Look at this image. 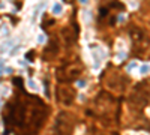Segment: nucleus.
I'll list each match as a JSON object with an SVG mask.
<instances>
[{
    "instance_id": "1",
    "label": "nucleus",
    "mask_w": 150,
    "mask_h": 135,
    "mask_svg": "<svg viewBox=\"0 0 150 135\" xmlns=\"http://www.w3.org/2000/svg\"><path fill=\"white\" fill-rule=\"evenodd\" d=\"M48 114V108L36 96L20 93L11 101L3 111V122L9 131L17 135H33L38 134Z\"/></svg>"
},
{
    "instance_id": "2",
    "label": "nucleus",
    "mask_w": 150,
    "mask_h": 135,
    "mask_svg": "<svg viewBox=\"0 0 150 135\" xmlns=\"http://www.w3.org/2000/svg\"><path fill=\"white\" fill-rule=\"evenodd\" d=\"M75 117L69 111H60L54 120L51 135H72Z\"/></svg>"
},
{
    "instance_id": "3",
    "label": "nucleus",
    "mask_w": 150,
    "mask_h": 135,
    "mask_svg": "<svg viewBox=\"0 0 150 135\" xmlns=\"http://www.w3.org/2000/svg\"><path fill=\"white\" fill-rule=\"evenodd\" d=\"M129 36L134 42V54L135 56H144L147 53V42L149 36L147 32L138 26H131L129 27Z\"/></svg>"
},
{
    "instance_id": "4",
    "label": "nucleus",
    "mask_w": 150,
    "mask_h": 135,
    "mask_svg": "<svg viewBox=\"0 0 150 135\" xmlns=\"http://www.w3.org/2000/svg\"><path fill=\"white\" fill-rule=\"evenodd\" d=\"M131 102L137 108H143L147 105V102H149V84H147V81L146 83L143 81L141 84H138L135 87L132 98H131Z\"/></svg>"
},
{
    "instance_id": "5",
    "label": "nucleus",
    "mask_w": 150,
    "mask_h": 135,
    "mask_svg": "<svg viewBox=\"0 0 150 135\" xmlns=\"http://www.w3.org/2000/svg\"><path fill=\"white\" fill-rule=\"evenodd\" d=\"M75 96H77V92L72 86L62 83L57 87V99L63 104V105H72V102L75 101Z\"/></svg>"
},
{
    "instance_id": "6",
    "label": "nucleus",
    "mask_w": 150,
    "mask_h": 135,
    "mask_svg": "<svg viewBox=\"0 0 150 135\" xmlns=\"http://www.w3.org/2000/svg\"><path fill=\"white\" fill-rule=\"evenodd\" d=\"M81 74V69L78 66H63L62 69L57 71V78L62 81V83H68V81H72L75 78H78V75Z\"/></svg>"
},
{
    "instance_id": "7",
    "label": "nucleus",
    "mask_w": 150,
    "mask_h": 135,
    "mask_svg": "<svg viewBox=\"0 0 150 135\" xmlns=\"http://www.w3.org/2000/svg\"><path fill=\"white\" fill-rule=\"evenodd\" d=\"M57 54H59V44L56 39H51L48 42V47L44 50L42 57H44V60H54L57 57Z\"/></svg>"
},
{
    "instance_id": "8",
    "label": "nucleus",
    "mask_w": 150,
    "mask_h": 135,
    "mask_svg": "<svg viewBox=\"0 0 150 135\" xmlns=\"http://www.w3.org/2000/svg\"><path fill=\"white\" fill-rule=\"evenodd\" d=\"M77 35H78V32L72 30L71 27H63V29H62V39L65 41V44L68 47L75 44V41H77Z\"/></svg>"
},
{
    "instance_id": "9",
    "label": "nucleus",
    "mask_w": 150,
    "mask_h": 135,
    "mask_svg": "<svg viewBox=\"0 0 150 135\" xmlns=\"http://www.w3.org/2000/svg\"><path fill=\"white\" fill-rule=\"evenodd\" d=\"M60 12H62V6L60 5H56L54 6V14H60Z\"/></svg>"
}]
</instances>
